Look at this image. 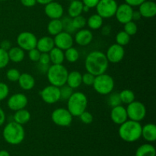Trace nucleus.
I'll return each instance as SVG.
<instances>
[{
    "label": "nucleus",
    "instance_id": "58836bf2",
    "mask_svg": "<svg viewBox=\"0 0 156 156\" xmlns=\"http://www.w3.org/2000/svg\"><path fill=\"white\" fill-rule=\"evenodd\" d=\"M20 75H21V73L17 69H10L6 73V78L10 82H18Z\"/></svg>",
    "mask_w": 156,
    "mask_h": 156
},
{
    "label": "nucleus",
    "instance_id": "39448f33",
    "mask_svg": "<svg viewBox=\"0 0 156 156\" xmlns=\"http://www.w3.org/2000/svg\"><path fill=\"white\" fill-rule=\"evenodd\" d=\"M46 74L50 85L60 88L66 84L69 72L62 64H53L49 66Z\"/></svg>",
    "mask_w": 156,
    "mask_h": 156
},
{
    "label": "nucleus",
    "instance_id": "dca6fc26",
    "mask_svg": "<svg viewBox=\"0 0 156 156\" xmlns=\"http://www.w3.org/2000/svg\"><path fill=\"white\" fill-rule=\"evenodd\" d=\"M44 12L50 19H61L63 15L64 10L62 5L53 1L45 5Z\"/></svg>",
    "mask_w": 156,
    "mask_h": 156
},
{
    "label": "nucleus",
    "instance_id": "393cba45",
    "mask_svg": "<svg viewBox=\"0 0 156 156\" xmlns=\"http://www.w3.org/2000/svg\"><path fill=\"white\" fill-rule=\"evenodd\" d=\"M30 117H31L30 113L25 108H24V109L15 111V114L13 115V121L21 125H24L30 121Z\"/></svg>",
    "mask_w": 156,
    "mask_h": 156
},
{
    "label": "nucleus",
    "instance_id": "4d7b16f0",
    "mask_svg": "<svg viewBox=\"0 0 156 156\" xmlns=\"http://www.w3.org/2000/svg\"><path fill=\"white\" fill-rule=\"evenodd\" d=\"M0 156H10V154L8 151L1 150L0 151Z\"/></svg>",
    "mask_w": 156,
    "mask_h": 156
},
{
    "label": "nucleus",
    "instance_id": "f8f14e48",
    "mask_svg": "<svg viewBox=\"0 0 156 156\" xmlns=\"http://www.w3.org/2000/svg\"><path fill=\"white\" fill-rule=\"evenodd\" d=\"M28 104V99L27 96L22 93H16L9 97L8 99V108L13 111L24 109Z\"/></svg>",
    "mask_w": 156,
    "mask_h": 156
},
{
    "label": "nucleus",
    "instance_id": "37998d69",
    "mask_svg": "<svg viewBox=\"0 0 156 156\" xmlns=\"http://www.w3.org/2000/svg\"><path fill=\"white\" fill-rule=\"evenodd\" d=\"M9 88L5 83L0 82V101L5 99L9 96Z\"/></svg>",
    "mask_w": 156,
    "mask_h": 156
},
{
    "label": "nucleus",
    "instance_id": "bb28decb",
    "mask_svg": "<svg viewBox=\"0 0 156 156\" xmlns=\"http://www.w3.org/2000/svg\"><path fill=\"white\" fill-rule=\"evenodd\" d=\"M50 62L53 64H62V62L65 60V56H64V51L58 47H54L50 52Z\"/></svg>",
    "mask_w": 156,
    "mask_h": 156
},
{
    "label": "nucleus",
    "instance_id": "13d9d810",
    "mask_svg": "<svg viewBox=\"0 0 156 156\" xmlns=\"http://www.w3.org/2000/svg\"><path fill=\"white\" fill-rule=\"evenodd\" d=\"M89 9H90L89 8L87 7V6H85V5L83 6V12H88V10H89Z\"/></svg>",
    "mask_w": 156,
    "mask_h": 156
},
{
    "label": "nucleus",
    "instance_id": "6ab92c4d",
    "mask_svg": "<svg viewBox=\"0 0 156 156\" xmlns=\"http://www.w3.org/2000/svg\"><path fill=\"white\" fill-rule=\"evenodd\" d=\"M139 7V12L143 18H152L155 16L156 4L154 1L146 0Z\"/></svg>",
    "mask_w": 156,
    "mask_h": 156
},
{
    "label": "nucleus",
    "instance_id": "79ce46f5",
    "mask_svg": "<svg viewBox=\"0 0 156 156\" xmlns=\"http://www.w3.org/2000/svg\"><path fill=\"white\" fill-rule=\"evenodd\" d=\"M79 118H80L81 121L82 122L85 124H90L93 122V120H94V117H93V115L88 111H85L79 116Z\"/></svg>",
    "mask_w": 156,
    "mask_h": 156
},
{
    "label": "nucleus",
    "instance_id": "ea45409f",
    "mask_svg": "<svg viewBox=\"0 0 156 156\" xmlns=\"http://www.w3.org/2000/svg\"><path fill=\"white\" fill-rule=\"evenodd\" d=\"M9 61L10 60H9V55H8V51L0 47V69L7 66Z\"/></svg>",
    "mask_w": 156,
    "mask_h": 156
},
{
    "label": "nucleus",
    "instance_id": "f03ea898",
    "mask_svg": "<svg viewBox=\"0 0 156 156\" xmlns=\"http://www.w3.org/2000/svg\"><path fill=\"white\" fill-rule=\"evenodd\" d=\"M119 136L126 143H133L142 136V125L140 122L127 120L120 125Z\"/></svg>",
    "mask_w": 156,
    "mask_h": 156
},
{
    "label": "nucleus",
    "instance_id": "c85d7f7f",
    "mask_svg": "<svg viewBox=\"0 0 156 156\" xmlns=\"http://www.w3.org/2000/svg\"><path fill=\"white\" fill-rule=\"evenodd\" d=\"M103 21L104 19L98 14H94L88 18L86 24L91 30H98L103 25Z\"/></svg>",
    "mask_w": 156,
    "mask_h": 156
},
{
    "label": "nucleus",
    "instance_id": "4468645a",
    "mask_svg": "<svg viewBox=\"0 0 156 156\" xmlns=\"http://www.w3.org/2000/svg\"><path fill=\"white\" fill-rule=\"evenodd\" d=\"M53 41H54L55 47H58L64 51V50L73 47L74 39L71 34L62 30L58 34L55 35Z\"/></svg>",
    "mask_w": 156,
    "mask_h": 156
},
{
    "label": "nucleus",
    "instance_id": "ddd939ff",
    "mask_svg": "<svg viewBox=\"0 0 156 156\" xmlns=\"http://www.w3.org/2000/svg\"><path fill=\"white\" fill-rule=\"evenodd\" d=\"M105 55L109 62L118 63L123 60L125 56L124 47L117 44H114L108 47Z\"/></svg>",
    "mask_w": 156,
    "mask_h": 156
},
{
    "label": "nucleus",
    "instance_id": "5701e85b",
    "mask_svg": "<svg viewBox=\"0 0 156 156\" xmlns=\"http://www.w3.org/2000/svg\"><path fill=\"white\" fill-rule=\"evenodd\" d=\"M142 136L148 142H155L156 140V126L154 123H147L142 126Z\"/></svg>",
    "mask_w": 156,
    "mask_h": 156
},
{
    "label": "nucleus",
    "instance_id": "20e7f679",
    "mask_svg": "<svg viewBox=\"0 0 156 156\" xmlns=\"http://www.w3.org/2000/svg\"><path fill=\"white\" fill-rule=\"evenodd\" d=\"M88 107V98L81 91L73 92L67 100V110L73 117H79Z\"/></svg>",
    "mask_w": 156,
    "mask_h": 156
},
{
    "label": "nucleus",
    "instance_id": "c756f323",
    "mask_svg": "<svg viewBox=\"0 0 156 156\" xmlns=\"http://www.w3.org/2000/svg\"><path fill=\"white\" fill-rule=\"evenodd\" d=\"M155 147L151 144H143L140 146L136 152V156H155Z\"/></svg>",
    "mask_w": 156,
    "mask_h": 156
},
{
    "label": "nucleus",
    "instance_id": "2eb2a0df",
    "mask_svg": "<svg viewBox=\"0 0 156 156\" xmlns=\"http://www.w3.org/2000/svg\"><path fill=\"white\" fill-rule=\"evenodd\" d=\"M133 7H131L130 5H127L126 3H123V4L117 6V11H116L114 16L116 17L118 22H120V24H124L126 23L129 22V21H133Z\"/></svg>",
    "mask_w": 156,
    "mask_h": 156
},
{
    "label": "nucleus",
    "instance_id": "473e14b6",
    "mask_svg": "<svg viewBox=\"0 0 156 156\" xmlns=\"http://www.w3.org/2000/svg\"><path fill=\"white\" fill-rule=\"evenodd\" d=\"M129 41H130V36L126 34L124 30L118 32L116 35V44L119 45L124 47L129 44Z\"/></svg>",
    "mask_w": 156,
    "mask_h": 156
},
{
    "label": "nucleus",
    "instance_id": "a19ab883",
    "mask_svg": "<svg viewBox=\"0 0 156 156\" xmlns=\"http://www.w3.org/2000/svg\"><path fill=\"white\" fill-rule=\"evenodd\" d=\"M94 79H95V76L87 72L86 73L82 75V83L87 86H92Z\"/></svg>",
    "mask_w": 156,
    "mask_h": 156
},
{
    "label": "nucleus",
    "instance_id": "864d4df0",
    "mask_svg": "<svg viewBox=\"0 0 156 156\" xmlns=\"http://www.w3.org/2000/svg\"><path fill=\"white\" fill-rule=\"evenodd\" d=\"M6 117H5V113L3 111L2 108H0V126H2L4 123L5 122Z\"/></svg>",
    "mask_w": 156,
    "mask_h": 156
},
{
    "label": "nucleus",
    "instance_id": "f704fd0d",
    "mask_svg": "<svg viewBox=\"0 0 156 156\" xmlns=\"http://www.w3.org/2000/svg\"><path fill=\"white\" fill-rule=\"evenodd\" d=\"M123 25H124V27H123L124 30H123L130 37L135 35L138 31V26H137L136 23L134 22L133 21H129V22L126 23Z\"/></svg>",
    "mask_w": 156,
    "mask_h": 156
},
{
    "label": "nucleus",
    "instance_id": "f3484780",
    "mask_svg": "<svg viewBox=\"0 0 156 156\" xmlns=\"http://www.w3.org/2000/svg\"><path fill=\"white\" fill-rule=\"evenodd\" d=\"M111 119L115 124L120 125L128 120L126 108L121 105L112 108L111 111Z\"/></svg>",
    "mask_w": 156,
    "mask_h": 156
},
{
    "label": "nucleus",
    "instance_id": "c9c22d12",
    "mask_svg": "<svg viewBox=\"0 0 156 156\" xmlns=\"http://www.w3.org/2000/svg\"><path fill=\"white\" fill-rule=\"evenodd\" d=\"M108 103L111 108L118 106L121 105V101H120L119 93L111 92L109 94V97L108 99Z\"/></svg>",
    "mask_w": 156,
    "mask_h": 156
},
{
    "label": "nucleus",
    "instance_id": "9d476101",
    "mask_svg": "<svg viewBox=\"0 0 156 156\" xmlns=\"http://www.w3.org/2000/svg\"><path fill=\"white\" fill-rule=\"evenodd\" d=\"M18 47L24 50V51H29L34 48H36L37 38L30 31L21 32L16 38Z\"/></svg>",
    "mask_w": 156,
    "mask_h": 156
},
{
    "label": "nucleus",
    "instance_id": "7ed1b4c3",
    "mask_svg": "<svg viewBox=\"0 0 156 156\" xmlns=\"http://www.w3.org/2000/svg\"><path fill=\"white\" fill-rule=\"evenodd\" d=\"M2 136L5 142L10 145H18L25 137V131L22 125L15 121H11L5 126Z\"/></svg>",
    "mask_w": 156,
    "mask_h": 156
},
{
    "label": "nucleus",
    "instance_id": "9b49d317",
    "mask_svg": "<svg viewBox=\"0 0 156 156\" xmlns=\"http://www.w3.org/2000/svg\"><path fill=\"white\" fill-rule=\"evenodd\" d=\"M44 102L48 105L56 104L60 100V91L59 87L50 85L43 88L40 92Z\"/></svg>",
    "mask_w": 156,
    "mask_h": 156
},
{
    "label": "nucleus",
    "instance_id": "4be33fe9",
    "mask_svg": "<svg viewBox=\"0 0 156 156\" xmlns=\"http://www.w3.org/2000/svg\"><path fill=\"white\" fill-rule=\"evenodd\" d=\"M82 75L79 71H73L69 73L66 79V85L73 89L78 88L82 84Z\"/></svg>",
    "mask_w": 156,
    "mask_h": 156
},
{
    "label": "nucleus",
    "instance_id": "3c124183",
    "mask_svg": "<svg viewBox=\"0 0 156 156\" xmlns=\"http://www.w3.org/2000/svg\"><path fill=\"white\" fill-rule=\"evenodd\" d=\"M49 66H50V65H44V64H41L38 62V70H39L40 72H41L42 73H47Z\"/></svg>",
    "mask_w": 156,
    "mask_h": 156
},
{
    "label": "nucleus",
    "instance_id": "6e6d98bb",
    "mask_svg": "<svg viewBox=\"0 0 156 156\" xmlns=\"http://www.w3.org/2000/svg\"><path fill=\"white\" fill-rule=\"evenodd\" d=\"M53 0H36V2L37 3H39V4L41 5H47L48 4V3L51 2H53Z\"/></svg>",
    "mask_w": 156,
    "mask_h": 156
},
{
    "label": "nucleus",
    "instance_id": "e433bc0d",
    "mask_svg": "<svg viewBox=\"0 0 156 156\" xmlns=\"http://www.w3.org/2000/svg\"><path fill=\"white\" fill-rule=\"evenodd\" d=\"M59 91H60V100H68L70 96L73 93V89L70 88L69 85L66 84L59 88Z\"/></svg>",
    "mask_w": 156,
    "mask_h": 156
},
{
    "label": "nucleus",
    "instance_id": "a878e982",
    "mask_svg": "<svg viewBox=\"0 0 156 156\" xmlns=\"http://www.w3.org/2000/svg\"><path fill=\"white\" fill-rule=\"evenodd\" d=\"M83 3L79 0H73L71 2L68 8V14L70 18L79 16L83 12Z\"/></svg>",
    "mask_w": 156,
    "mask_h": 156
},
{
    "label": "nucleus",
    "instance_id": "a211bd4d",
    "mask_svg": "<svg viewBox=\"0 0 156 156\" xmlns=\"http://www.w3.org/2000/svg\"><path fill=\"white\" fill-rule=\"evenodd\" d=\"M74 41L79 46H87L93 40V34L88 29H80L76 33L74 37Z\"/></svg>",
    "mask_w": 156,
    "mask_h": 156
},
{
    "label": "nucleus",
    "instance_id": "6e6552de",
    "mask_svg": "<svg viewBox=\"0 0 156 156\" xmlns=\"http://www.w3.org/2000/svg\"><path fill=\"white\" fill-rule=\"evenodd\" d=\"M117 2L115 0H99L96 5L97 14L102 18H111L115 15L117 9Z\"/></svg>",
    "mask_w": 156,
    "mask_h": 156
},
{
    "label": "nucleus",
    "instance_id": "f257e3e1",
    "mask_svg": "<svg viewBox=\"0 0 156 156\" xmlns=\"http://www.w3.org/2000/svg\"><path fill=\"white\" fill-rule=\"evenodd\" d=\"M109 66V62L105 53L99 50L90 52L85 60V69L88 73L94 76L103 74L106 73Z\"/></svg>",
    "mask_w": 156,
    "mask_h": 156
},
{
    "label": "nucleus",
    "instance_id": "5fc2aeb1",
    "mask_svg": "<svg viewBox=\"0 0 156 156\" xmlns=\"http://www.w3.org/2000/svg\"><path fill=\"white\" fill-rule=\"evenodd\" d=\"M141 18L142 15L139 11H133V12L132 20H134V21H139V20L141 19Z\"/></svg>",
    "mask_w": 156,
    "mask_h": 156
},
{
    "label": "nucleus",
    "instance_id": "cd10ccee",
    "mask_svg": "<svg viewBox=\"0 0 156 156\" xmlns=\"http://www.w3.org/2000/svg\"><path fill=\"white\" fill-rule=\"evenodd\" d=\"M47 32L52 36L58 34L63 30L61 19H51L47 24Z\"/></svg>",
    "mask_w": 156,
    "mask_h": 156
},
{
    "label": "nucleus",
    "instance_id": "423d86ee",
    "mask_svg": "<svg viewBox=\"0 0 156 156\" xmlns=\"http://www.w3.org/2000/svg\"><path fill=\"white\" fill-rule=\"evenodd\" d=\"M92 86L97 93L102 95H108L114 90V79L106 73L98 75L95 76Z\"/></svg>",
    "mask_w": 156,
    "mask_h": 156
},
{
    "label": "nucleus",
    "instance_id": "aec40b11",
    "mask_svg": "<svg viewBox=\"0 0 156 156\" xmlns=\"http://www.w3.org/2000/svg\"><path fill=\"white\" fill-rule=\"evenodd\" d=\"M54 47L53 38L50 36H44L37 40L36 48L41 53H49Z\"/></svg>",
    "mask_w": 156,
    "mask_h": 156
},
{
    "label": "nucleus",
    "instance_id": "8fccbe9b",
    "mask_svg": "<svg viewBox=\"0 0 156 156\" xmlns=\"http://www.w3.org/2000/svg\"><path fill=\"white\" fill-rule=\"evenodd\" d=\"M0 47L2 49H3V50L8 51L11 48V43L9 41H6V40L5 41H2L1 44H0Z\"/></svg>",
    "mask_w": 156,
    "mask_h": 156
},
{
    "label": "nucleus",
    "instance_id": "bf43d9fd",
    "mask_svg": "<svg viewBox=\"0 0 156 156\" xmlns=\"http://www.w3.org/2000/svg\"><path fill=\"white\" fill-rule=\"evenodd\" d=\"M149 1H154V0H149Z\"/></svg>",
    "mask_w": 156,
    "mask_h": 156
},
{
    "label": "nucleus",
    "instance_id": "c03bdc74",
    "mask_svg": "<svg viewBox=\"0 0 156 156\" xmlns=\"http://www.w3.org/2000/svg\"><path fill=\"white\" fill-rule=\"evenodd\" d=\"M41 52L37 50V48H34L32 50L28 51V56L29 59L32 61V62H37L39 61L40 56H41Z\"/></svg>",
    "mask_w": 156,
    "mask_h": 156
},
{
    "label": "nucleus",
    "instance_id": "412c9836",
    "mask_svg": "<svg viewBox=\"0 0 156 156\" xmlns=\"http://www.w3.org/2000/svg\"><path fill=\"white\" fill-rule=\"evenodd\" d=\"M18 85L20 88H22L24 91H30L33 89L35 86V79L29 73H22L20 75V77L18 80Z\"/></svg>",
    "mask_w": 156,
    "mask_h": 156
},
{
    "label": "nucleus",
    "instance_id": "de8ad7c7",
    "mask_svg": "<svg viewBox=\"0 0 156 156\" xmlns=\"http://www.w3.org/2000/svg\"><path fill=\"white\" fill-rule=\"evenodd\" d=\"M146 0H125L126 3L131 7H134V6H140L142 3Z\"/></svg>",
    "mask_w": 156,
    "mask_h": 156
},
{
    "label": "nucleus",
    "instance_id": "4c0bfd02",
    "mask_svg": "<svg viewBox=\"0 0 156 156\" xmlns=\"http://www.w3.org/2000/svg\"><path fill=\"white\" fill-rule=\"evenodd\" d=\"M61 21H62V28H63L64 31H66L69 34L74 33L76 31L73 26V23H72V18H70L69 16L66 17L63 19H61Z\"/></svg>",
    "mask_w": 156,
    "mask_h": 156
},
{
    "label": "nucleus",
    "instance_id": "0eeeda50",
    "mask_svg": "<svg viewBox=\"0 0 156 156\" xmlns=\"http://www.w3.org/2000/svg\"><path fill=\"white\" fill-rule=\"evenodd\" d=\"M128 119L134 121L141 122L146 116V108L142 102L138 101H133L127 105L126 108Z\"/></svg>",
    "mask_w": 156,
    "mask_h": 156
},
{
    "label": "nucleus",
    "instance_id": "49530a36",
    "mask_svg": "<svg viewBox=\"0 0 156 156\" xmlns=\"http://www.w3.org/2000/svg\"><path fill=\"white\" fill-rule=\"evenodd\" d=\"M82 2L84 5L87 6L89 9H92V8L96 7L99 0H82Z\"/></svg>",
    "mask_w": 156,
    "mask_h": 156
},
{
    "label": "nucleus",
    "instance_id": "1a4fd4ad",
    "mask_svg": "<svg viewBox=\"0 0 156 156\" xmlns=\"http://www.w3.org/2000/svg\"><path fill=\"white\" fill-rule=\"evenodd\" d=\"M73 117L69 111L63 108H56L51 114L52 121L56 125L62 127L70 126L73 122Z\"/></svg>",
    "mask_w": 156,
    "mask_h": 156
},
{
    "label": "nucleus",
    "instance_id": "2f4dec72",
    "mask_svg": "<svg viewBox=\"0 0 156 156\" xmlns=\"http://www.w3.org/2000/svg\"><path fill=\"white\" fill-rule=\"evenodd\" d=\"M64 56H65V59L68 61L69 62H76L79 59V53L75 47H70V48L67 49L64 52Z\"/></svg>",
    "mask_w": 156,
    "mask_h": 156
},
{
    "label": "nucleus",
    "instance_id": "09e8293b",
    "mask_svg": "<svg viewBox=\"0 0 156 156\" xmlns=\"http://www.w3.org/2000/svg\"><path fill=\"white\" fill-rule=\"evenodd\" d=\"M21 4L25 7H33L36 5V0H21Z\"/></svg>",
    "mask_w": 156,
    "mask_h": 156
},
{
    "label": "nucleus",
    "instance_id": "a18cd8bd",
    "mask_svg": "<svg viewBox=\"0 0 156 156\" xmlns=\"http://www.w3.org/2000/svg\"><path fill=\"white\" fill-rule=\"evenodd\" d=\"M37 62L41 64H44V65H49L50 62L49 53H41V56H40L39 61Z\"/></svg>",
    "mask_w": 156,
    "mask_h": 156
},
{
    "label": "nucleus",
    "instance_id": "603ef678",
    "mask_svg": "<svg viewBox=\"0 0 156 156\" xmlns=\"http://www.w3.org/2000/svg\"><path fill=\"white\" fill-rule=\"evenodd\" d=\"M102 30H101V33L102 34L105 35V36H108V35L111 34V27L110 25H106V26H104L102 27Z\"/></svg>",
    "mask_w": 156,
    "mask_h": 156
},
{
    "label": "nucleus",
    "instance_id": "7c9ffc66",
    "mask_svg": "<svg viewBox=\"0 0 156 156\" xmlns=\"http://www.w3.org/2000/svg\"><path fill=\"white\" fill-rule=\"evenodd\" d=\"M120 101L122 104L129 105L131 102L135 101V94L129 89H124L119 93Z\"/></svg>",
    "mask_w": 156,
    "mask_h": 156
},
{
    "label": "nucleus",
    "instance_id": "b1692460",
    "mask_svg": "<svg viewBox=\"0 0 156 156\" xmlns=\"http://www.w3.org/2000/svg\"><path fill=\"white\" fill-rule=\"evenodd\" d=\"M8 55H9V60L18 63L24 60L25 53H24V50L20 48L19 47H11L8 50Z\"/></svg>",
    "mask_w": 156,
    "mask_h": 156
},
{
    "label": "nucleus",
    "instance_id": "72a5a7b5",
    "mask_svg": "<svg viewBox=\"0 0 156 156\" xmlns=\"http://www.w3.org/2000/svg\"><path fill=\"white\" fill-rule=\"evenodd\" d=\"M87 20L82 15H79L72 18V23L75 30H80L86 25Z\"/></svg>",
    "mask_w": 156,
    "mask_h": 156
}]
</instances>
